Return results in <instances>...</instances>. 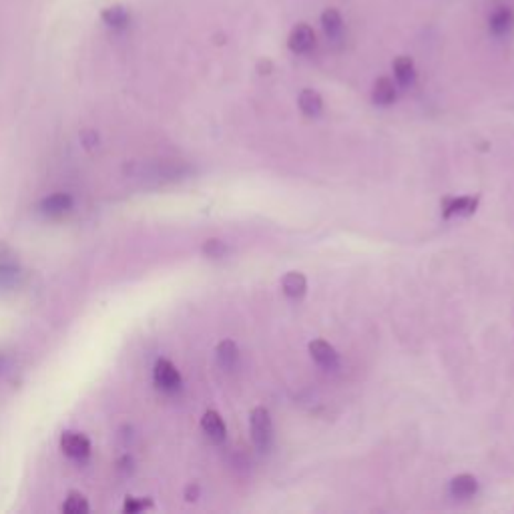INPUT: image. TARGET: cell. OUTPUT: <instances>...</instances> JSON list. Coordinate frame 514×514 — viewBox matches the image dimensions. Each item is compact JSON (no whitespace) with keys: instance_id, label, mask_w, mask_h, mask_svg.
Masks as SVG:
<instances>
[{"instance_id":"cell-1","label":"cell","mask_w":514,"mask_h":514,"mask_svg":"<svg viewBox=\"0 0 514 514\" xmlns=\"http://www.w3.org/2000/svg\"><path fill=\"white\" fill-rule=\"evenodd\" d=\"M249 426H251V438L261 452H266L273 438V424L269 416L268 408L257 406L249 414Z\"/></svg>"},{"instance_id":"cell-2","label":"cell","mask_w":514,"mask_h":514,"mask_svg":"<svg viewBox=\"0 0 514 514\" xmlns=\"http://www.w3.org/2000/svg\"><path fill=\"white\" fill-rule=\"evenodd\" d=\"M153 380H155V386L167 392V394H173L181 388V374L179 370L175 368L173 362L161 358L155 362V368H153Z\"/></svg>"},{"instance_id":"cell-3","label":"cell","mask_w":514,"mask_h":514,"mask_svg":"<svg viewBox=\"0 0 514 514\" xmlns=\"http://www.w3.org/2000/svg\"><path fill=\"white\" fill-rule=\"evenodd\" d=\"M318 44V36L316 31L311 29L310 24L300 22L296 26H291V31L288 34V49L293 54H310Z\"/></svg>"},{"instance_id":"cell-4","label":"cell","mask_w":514,"mask_h":514,"mask_svg":"<svg viewBox=\"0 0 514 514\" xmlns=\"http://www.w3.org/2000/svg\"><path fill=\"white\" fill-rule=\"evenodd\" d=\"M488 31L493 32L494 36H506L514 31V9L508 4H498L493 11L488 12Z\"/></svg>"},{"instance_id":"cell-5","label":"cell","mask_w":514,"mask_h":514,"mask_svg":"<svg viewBox=\"0 0 514 514\" xmlns=\"http://www.w3.org/2000/svg\"><path fill=\"white\" fill-rule=\"evenodd\" d=\"M61 450L73 460H85L86 456L91 454V442L85 434L69 430L61 436Z\"/></svg>"},{"instance_id":"cell-6","label":"cell","mask_w":514,"mask_h":514,"mask_svg":"<svg viewBox=\"0 0 514 514\" xmlns=\"http://www.w3.org/2000/svg\"><path fill=\"white\" fill-rule=\"evenodd\" d=\"M73 197L69 193H53L49 197H44L43 201L39 203V211L44 215V217H51V219H59V217H64L66 213L73 211Z\"/></svg>"},{"instance_id":"cell-7","label":"cell","mask_w":514,"mask_h":514,"mask_svg":"<svg viewBox=\"0 0 514 514\" xmlns=\"http://www.w3.org/2000/svg\"><path fill=\"white\" fill-rule=\"evenodd\" d=\"M310 356L311 360L323 370H336L340 366V356L336 352V348L323 340H313L310 343Z\"/></svg>"},{"instance_id":"cell-8","label":"cell","mask_w":514,"mask_h":514,"mask_svg":"<svg viewBox=\"0 0 514 514\" xmlns=\"http://www.w3.org/2000/svg\"><path fill=\"white\" fill-rule=\"evenodd\" d=\"M201 430L205 432V436L215 442V444H219V442H223L225 436H227V428H225V422L223 418L219 412H215V410H207L201 418Z\"/></svg>"},{"instance_id":"cell-9","label":"cell","mask_w":514,"mask_h":514,"mask_svg":"<svg viewBox=\"0 0 514 514\" xmlns=\"http://www.w3.org/2000/svg\"><path fill=\"white\" fill-rule=\"evenodd\" d=\"M396 83L394 79L390 76H378L374 81V86H372V99H374L376 105L380 107H388L396 101Z\"/></svg>"},{"instance_id":"cell-10","label":"cell","mask_w":514,"mask_h":514,"mask_svg":"<svg viewBox=\"0 0 514 514\" xmlns=\"http://www.w3.org/2000/svg\"><path fill=\"white\" fill-rule=\"evenodd\" d=\"M478 205V197H450L444 199L442 209H444V217H454V215H472L476 211Z\"/></svg>"},{"instance_id":"cell-11","label":"cell","mask_w":514,"mask_h":514,"mask_svg":"<svg viewBox=\"0 0 514 514\" xmlns=\"http://www.w3.org/2000/svg\"><path fill=\"white\" fill-rule=\"evenodd\" d=\"M281 289L289 300H301L308 291V279L300 271H289L281 279Z\"/></svg>"},{"instance_id":"cell-12","label":"cell","mask_w":514,"mask_h":514,"mask_svg":"<svg viewBox=\"0 0 514 514\" xmlns=\"http://www.w3.org/2000/svg\"><path fill=\"white\" fill-rule=\"evenodd\" d=\"M392 73H394V79H396L398 85L408 86L412 85L416 81V64L414 61L402 54V56H396L394 63H392Z\"/></svg>"},{"instance_id":"cell-13","label":"cell","mask_w":514,"mask_h":514,"mask_svg":"<svg viewBox=\"0 0 514 514\" xmlns=\"http://www.w3.org/2000/svg\"><path fill=\"white\" fill-rule=\"evenodd\" d=\"M320 24L323 32L330 36V39H338L340 34L343 32V26H346V22H343V14L338 9H326V11L320 14Z\"/></svg>"},{"instance_id":"cell-14","label":"cell","mask_w":514,"mask_h":514,"mask_svg":"<svg viewBox=\"0 0 514 514\" xmlns=\"http://www.w3.org/2000/svg\"><path fill=\"white\" fill-rule=\"evenodd\" d=\"M478 490V480L472 474H458L450 482V493L456 498H470Z\"/></svg>"},{"instance_id":"cell-15","label":"cell","mask_w":514,"mask_h":514,"mask_svg":"<svg viewBox=\"0 0 514 514\" xmlns=\"http://www.w3.org/2000/svg\"><path fill=\"white\" fill-rule=\"evenodd\" d=\"M298 105H300L301 113L308 115V117H316L320 115L321 109H323V99L318 91L313 89H303L298 96Z\"/></svg>"},{"instance_id":"cell-16","label":"cell","mask_w":514,"mask_h":514,"mask_svg":"<svg viewBox=\"0 0 514 514\" xmlns=\"http://www.w3.org/2000/svg\"><path fill=\"white\" fill-rule=\"evenodd\" d=\"M217 362L221 368L225 370H231V368H236L237 360H239V350H237V343L231 342V340H223V342L217 346Z\"/></svg>"},{"instance_id":"cell-17","label":"cell","mask_w":514,"mask_h":514,"mask_svg":"<svg viewBox=\"0 0 514 514\" xmlns=\"http://www.w3.org/2000/svg\"><path fill=\"white\" fill-rule=\"evenodd\" d=\"M4 251L6 249H0V283L2 286H9L12 281H16L19 278V263H16V259L12 253L9 256H4Z\"/></svg>"},{"instance_id":"cell-18","label":"cell","mask_w":514,"mask_h":514,"mask_svg":"<svg viewBox=\"0 0 514 514\" xmlns=\"http://www.w3.org/2000/svg\"><path fill=\"white\" fill-rule=\"evenodd\" d=\"M63 513L66 514H85L89 513V503L81 493H71L63 504Z\"/></svg>"},{"instance_id":"cell-19","label":"cell","mask_w":514,"mask_h":514,"mask_svg":"<svg viewBox=\"0 0 514 514\" xmlns=\"http://www.w3.org/2000/svg\"><path fill=\"white\" fill-rule=\"evenodd\" d=\"M103 21L107 22L111 29H125L128 24V14L125 9L115 6V9H109V11L103 14Z\"/></svg>"},{"instance_id":"cell-20","label":"cell","mask_w":514,"mask_h":514,"mask_svg":"<svg viewBox=\"0 0 514 514\" xmlns=\"http://www.w3.org/2000/svg\"><path fill=\"white\" fill-rule=\"evenodd\" d=\"M153 503L147 500V498H135V496H128L125 504H123V510L128 514H135V513H141V510H145V508H151Z\"/></svg>"},{"instance_id":"cell-21","label":"cell","mask_w":514,"mask_h":514,"mask_svg":"<svg viewBox=\"0 0 514 514\" xmlns=\"http://www.w3.org/2000/svg\"><path fill=\"white\" fill-rule=\"evenodd\" d=\"M203 251H205V256H209V257H221V256H225L227 247H225L223 241H219V239H207L203 246Z\"/></svg>"},{"instance_id":"cell-22","label":"cell","mask_w":514,"mask_h":514,"mask_svg":"<svg viewBox=\"0 0 514 514\" xmlns=\"http://www.w3.org/2000/svg\"><path fill=\"white\" fill-rule=\"evenodd\" d=\"M273 71V63L269 61V59H261L259 63H257V73L259 75H269Z\"/></svg>"}]
</instances>
